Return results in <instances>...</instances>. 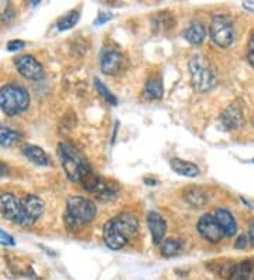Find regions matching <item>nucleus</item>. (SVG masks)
<instances>
[{
	"label": "nucleus",
	"mask_w": 254,
	"mask_h": 280,
	"mask_svg": "<svg viewBox=\"0 0 254 280\" xmlns=\"http://www.w3.org/2000/svg\"><path fill=\"white\" fill-rule=\"evenodd\" d=\"M138 221L133 214L123 212L116 218H112L103 226V241L107 248L119 251L127 242L138 234Z\"/></svg>",
	"instance_id": "nucleus-1"
},
{
	"label": "nucleus",
	"mask_w": 254,
	"mask_h": 280,
	"mask_svg": "<svg viewBox=\"0 0 254 280\" xmlns=\"http://www.w3.org/2000/svg\"><path fill=\"white\" fill-rule=\"evenodd\" d=\"M95 215L96 205L89 198L74 195L67 200V212L64 221L69 231H78L84 224L92 221Z\"/></svg>",
	"instance_id": "nucleus-2"
},
{
	"label": "nucleus",
	"mask_w": 254,
	"mask_h": 280,
	"mask_svg": "<svg viewBox=\"0 0 254 280\" xmlns=\"http://www.w3.org/2000/svg\"><path fill=\"white\" fill-rule=\"evenodd\" d=\"M58 157L67 177L72 183H81L92 171L90 166L82 157V154L69 143L58 145Z\"/></svg>",
	"instance_id": "nucleus-3"
},
{
	"label": "nucleus",
	"mask_w": 254,
	"mask_h": 280,
	"mask_svg": "<svg viewBox=\"0 0 254 280\" xmlns=\"http://www.w3.org/2000/svg\"><path fill=\"white\" fill-rule=\"evenodd\" d=\"M30 105L29 91L18 84H7L0 88V109L7 116H17Z\"/></svg>",
	"instance_id": "nucleus-4"
},
{
	"label": "nucleus",
	"mask_w": 254,
	"mask_h": 280,
	"mask_svg": "<svg viewBox=\"0 0 254 280\" xmlns=\"http://www.w3.org/2000/svg\"><path fill=\"white\" fill-rule=\"evenodd\" d=\"M189 74L195 91L198 92H208L216 85L213 68L201 54H195L189 59Z\"/></svg>",
	"instance_id": "nucleus-5"
},
{
	"label": "nucleus",
	"mask_w": 254,
	"mask_h": 280,
	"mask_svg": "<svg viewBox=\"0 0 254 280\" xmlns=\"http://www.w3.org/2000/svg\"><path fill=\"white\" fill-rule=\"evenodd\" d=\"M209 34L212 41L218 47L227 48L235 41V27L229 16H213L209 26Z\"/></svg>",
	"instance_id": "nucleus-6"
},
{
	"label": "nucleus",
	"mask_w": 254,
	"mask_h": 280,
	"mask_svg": "<svg viewBox=\"0 0 254 280\" xmlns=\"http://www.w3.org/2000/svg\"><path fill=\"white\" fill-rule=\"evenodd\" d=\"M81 184L84 186V188L86 191L92 192L101 201H110V200L116 198L118 191H119L116 183L99 177L93 170L81 181Z\"/></svg>",
	"instance_id": "nucleus-7"
},
{
	"label": "nucleus",
	"mask_w": 254,
	"mask_h": 280,
	"mask_svg": "<svg viewBox=\"0 0 254 280\" xmlns=\"http://www.w3.org/2000/svg\"><path fill=\"white\" fill-rule=\"evenodd\" d=\"M43 212H44V201L34 194H27L20 200V220L17 225L31 226L40 220Z\"/></svg>",
	"instance_id": "nucleus-8"
},
{
	"label": "nucleus",
	"mask_w": 254,
	"mask_h": 280,
	"mask_svg": "<svg viewBox=\"0 0 254 280\" xmlns=\"http://www.w3.org/2000/svg\"><path fill=\"white\" fill-rule=\"evenodd\" d=\"M196 229L199 235L210 243H219L224 236L223 229L212 214H203L198 221Z\"/></svg>",
	"instance_id": "nucleus-9"
},
{
	"label": "nucleus",
	"mask_w": 254,
	"mask_h": 280,
	"mask_svg": "<svg viewBox=\"0 0 254 280\" xmlns=\"http://www.w3.org/2000/svg\"><path fill=\"white\" fill-rule=\"evenodd\" d=\"M16 68L20 73L21 76H24L26 79L30 81H38L44 76V68L43 65L37 61L35 57H33L30 54L26 56H20L15 59Z\"/></svg>",
	"instance_id": "nucleus-10"
},
{
	"label": "nucleus",
	"mask_w": 254,
	"mask_h": 280,
	"mask_svg": "<svg viewBox=\"0 0 254 280\" xmlns=\"http://www.w3.org/2000/svg\"><path fill=\"white\" fill-rule=\"evenodd\" d=\"M0 214L4 220L18 224L20 220V200L12 192H3L0 195Z\"/></svg>",
	"instance_id": "nucleus-11"
},
{
	"label": "nucleus",
	"mask_w": 254,
	"mask_h": 280,
	"mask_svg": "<svg viewBox=\"0 0 254 280\" xmlns=\"http://www.w3.org/2000/svg\"><path fill=\"white\" fill-rule=\"evenodd\" d=\"M147 225H149V229L151 232L152 242L155 245H160L165 239V234H167L165 220L161 217V214H158L155 211H150L147 214Z\"/></svg>",
	"instance_id": "nucleus-12"
},
{
	"label": "nucleus",
	"mask_w": 254,
	"mask_h": 280,
	"mask_svg": "<svg viewBox=\"0 0 254 280\" xmlns=\"http://www.w3.org/2000/svg\"><path fill=\"white\" fill-rule=\"evenodd\" d=\"M220 122L226 131H235L241 126L243 123V109L241 105L237 102L232 103L224 109V112L220 115Z\"/></svg>",
	"instance_id": "nucleus-13"
},
{
	"label": "nucleus",
	"mask_w": 254,
	"mask_h": 280,
	"mask_svg": "<svg viewBox=\"0 0 254 280\" xmlns=\"http://www.w3.org/2000/svg\"><path fill=\"white\" fill-rule=\"evenodd\" d=\"M123 67V54L118 50H106L101 59L102 73L106 75H115Z\"/></svg>",
	"instance_id": "nucleus-14"
},
{
	"label": "nucleus",
	"mask_w": 254,
	"mask_h": 280,
	"mask_svg": "<svg viewBox=\"0 0 254 280\" xmlns=\"http://www.w3.org/2000/svg\"><path fill=\"white\" fill-rule=\"evenodd\" d=\"M215 218L219 222L220 228L223 229L224 236H235L237 232V224L235 217L232 215V212L229 209L224 208H219L215 212Z\"/></svg>",
	"instance_id": "nucleus-15"
},
{
	"label": "nucleus",
	"mask_w": 254,
	"mask_h": 280,
	"mask_svg": "<svg viewBox=\"0 0 254 280\" xmlns=\"http://www.w3.org/2000/svg\"><path fill=\"white\" fill-rule=\"evenodd\" d=\"M21 151L23 154L30 160L31 163L37 164V166H50L51 164V159L50 156L45 153L44 150L35 145H24L21 148Z\"/></svg>",
	"instance_id": "nucleus-16"
},
{
	"label": "nucleus",
	"mask_w": 254,
	"mask_h": 280,
	"mask_svg": "<svg viewBox=\"0 0 254 280\" xmlns=\"http://www.w3.org/2000/svg\"><path fill=\"white\" fill-rule=\"evenodd\" d=\"M143 93L146 99L149 101H160L164 95V85L163 81L158 76H151L146 81V85L143 89Z\"/></svg>",
	"instance_id": "nucleus-17"
},
{
	"label": "nucleus",
	"mask_w": 254,
	"mask_h": 280,
	"mask_svg": "<svg viewBox=\"0 0 254 280\" xmlns=\"http://www.w3.org/2000/svg\"><path fill=\"white\" fill-rule=\"evenodd\" d=\"M169 166H171V168H172L177 174L184 176V177H198L199 173H201L199 167H198L195 163L185 162V160H181V159H171Z\"/></svg>",
	"instance_id": "nucleus-18"
},
{
	"label": "nucleus",
	"mask_w": 254,
	"mask_h": 280,
	"mask_svg": "<svg viewBox=\"0 0 254 280\" xmlns=\"http://www.w3.org/2000/svg\"><path fill=\"white\" fill-rule=\"evenodd\" d=\"M184 37L189 44L199 45L203 43V40L206 37V30H205L203 24L201 21H192L189 24V27L185 30Z\"/></svg>",
	"instance_id": "nucleus-19"
},
{
	"label": "nucleus",
	"mask_w": 254,
	"mask_h": 280,
	"mask_svg": "<svg viewBox=\"0 0 254 280\" xmlns=\"http://www.w3.org/2000/svg\"><path fill=\"white\" fill-rule=\"evenodd\" d=\"M184 198L189 205L195 206V208H202L208 201V195L199 187H191L186 191L184 192Z\"/></svg>",
	"instance_id": "nucleus-20"
},
{
	"label": "nucleus",
	"mask_w": 254,
	"mask_h": 280,
	"mask_svg": "<svg viewBox=\"0 0 254 280\" xmlns=\"http://www.w3.org/2000/svg\"><path fill=\"white\" fill-rule=\"evenodd\" d=\"M184 248V242L178 238H165L164 241L160 243V251L161 255L165 258H172L180 255Z\"/></svg>",
	"instance_id": "nucleus-21"
},
{
	"label": "nucleus",
	"mask_w": 254,
	"mask_h": 280,
	"mask_svg": "<svg viewBox=\"0 0 254 280\" xmlns=\"http://www.w3.org/2000/svg\"><path fill=\"white\" fill-rule=\"evenodd\" d=\"M254 261L252 259H246L243 262H240L237 265H235L233 273L229 278V280H249L252 273H253Z\"/></svg>",
	"instance_id": "nucleus-22"
},
{
	"label": "nucleus",
	"mask_w": 254,
	"mask_h": 280,
	"mask_svg": "<svg viewBox=\"0 0 254 280\" xmlns=\"http://www.w3.org/2000/svg\"><path fill=\"white\" fill-rule=\"evenodd\" d=\"M20 140V133L0 123V146L10 148Z\"/></svg>",
	"instance_id": "nucleus-23"
},
{
	"label": "nucleus",
	"mask_w": 254,
	"mask_h": 280,
	"mask_svg": "<svg viewBox=\"0 0 254 280\" xmlns=\"http://www.w3.org/2000/svg\"><path fill=\"white\" fill-rule=\"evenodd\" d=\"M152 26H154V29L157 30V31H167V30H169L171 27H174V17L169 15L168 12H160V13H157L155 16H152Z\"/></svg>",
	"instance_id": "nucleus-24"
},
{
	"label": "nucleus",
	"mask_w": 254,
	"mask_h": 280,
	"mask_svg": "<svg viewBox=\"0 0 254 280\" xmlns=\"http://www.w3.org/2000/svg\"><path fill=\"white\" fill-rule=\"evenodd\" d=\"M79 12L78 10H71V12H68L65 16H62L60 20H58V23H57V29L60 30V31H65V30H69L74 27L75 24L78 23V20H79Z\"/></svg>",
	"instance_id": "nucleus-25"
},
{
	"label": "nucleus",
	"mask_w": 254,
	"mask_h": 280,
	"mask_svg": "<svg viewBox=\"0 0 254 280\" xmlns=\"http://www.w3.org/2000/svg\"><path fill=\"white\" fill-rule=\"evenodd\" d=\"M95 88H96V91L99 92V95L105 99L106 102L110 103V105H118V98L109 91V88L106 87L105 84L99 79V78H95Z\"/></svg>",
	"instance_id": "nucleus-26"
},
{
	"label": "nucleus",
	"mask_w": 254,
	"mask_h": 280,
	"mask_svg": "<svg viewBox=\"0 0 254 280\" xmlns=\"http://www.w3.org/2000/svg\"><path fill=\"white\" fill-rule=\"evenodd\" d=\"M233 269H235V263L233 262H222V263H219V267H218V273H219V276L220 278H223V279H227L232 276V273H233Z\"/></svg>",
	"instance_id": "nucleus-27"
},
{
	"label": "nucleus",
	"mask_w": 254,
	"mask_h": 280,
	"mask_svg": "<svg viewBox=\"0 0 254 280\" xmlns=\"http://www.w3.org/2000/svg\"><path fill=\"white\" fill-rule=\"evenodd\" d=\"M0 245H3V246H15V238L10 234L4 232L3 229H0Z\"/></svg>",
	"instance_id": "nucleus-28"
},
{
	"label": "nucleus",
	"mask_w": 254,
	"mask_h": 280,
	"mask_svg": "<svg viewBox=\"0 0 254 280\" xmlns=\"http://www.w3.org/2000/svg\"><path fill=\"white\" fill-rule=\"evenodd\" d=\"M113 17H115V16L112 15V13H109V12H101V13L98 15V17H96V20H95V24H96V26L106 24V23L110 21Z\"/></svg>",
	"instance_id": "nucleus-29"
},
{
	"label": "nucleus",
	"mask_w": 254,
	"mask_h": 280,
	"mask_svg": "<svg viewBox=\"0 0 254 280\" xmlns=\"http://www.w3.org/2000/svg\"><path fill=\"white\" fill-rule=\"evenodd\" d=\"M24 45H26V43L21 41V40H12V41L7 43V50H9V51H18V50H21Z\"/></svg>",
	"instance_id": "nucleus-30"
},
{
	"label": "nucleus",
	"mask_w": 254,
	"mask_h": 280,
	"mask_svg": "<svg viewBox=\"0 0 254 280\" xmlns=\"http://www.w3.org/2000/svg\"><path fill=\"white\" fill-rule=\"evenodd\" d=\"M246 245H247V239H246V236L243 235H240L239 238L236 239V242H235V248H236V249H244Z\"/></svg>",
	"instance_id": "nucleus-31"
},
{
	"label": "nucleus",
	"mask_w": 254,
	"mask_h": 280,
	"mask_svg": "<svg viewBox=\"0 0 254 280\" xmlns=\"http://www.w3.org/2000/svg\"><path fill=\"white\" fill-rule=\"evenodd\" d=\"M247 57H249V61H250V64L254 67V36L252 37V40H250V44H249V54H247Z\"/></svg>",
	"instance_id": "nucleus-32"
},
{
	"label": "nucleus",
	"mask_w": 254,
	"mask_h": 280,
	"mask_svg": "<svg viewBox=\"0 0 254 280\" xmlns=\"http://www.w3.org/2000/svg\"><path fill=\"white\" fill-rule=\"evenodd\" d=\"M9 174V166L0 160V177H4Z\"/></svg>",
	"instance_id": "nucleus-33"
},
{
	"label": "nucleus",
	"mask_w": 254,
	"mask_h": 280,
	"mask_svg": "<svg viewBox=\"0 0 254 280\" xmlns=\"http://www.w3.org/2000/svg\"><path fill=\"white\" fill-rule=\"evenodd\" d=\"M243 7L249 12L254 13V1H243Z\"/></svg>",
	"instance_id": "nucleus-34"
},
{
	"label": "nucleus",
	"mask_w": 254,
	"mask_h": 280,
	"mask_svg": "<svg viewBox=\"0 0 254 280\" xmlns=\"http://www.w3.org/2000/svg\"><path fill=\"white\" fill-rule=\"evenodd\" d=\"M249 241L252 242V245L254 246V221L250 224V229H249Z\"/></svg>",
	"instance_id": "nucleus-35"
},
{
	"label": "nucleus",
	"mask_w": 254,
	"mask_h": 280,
	"mask_svg": "<svg viewBox=\"0 0 254 280\" xmlns=\"http://www.w3.org/2000/svg\"><path fill=\"white\" fill-rule=\"evenodd\" d=\"M253 162H254V160H253Z\"/></svg>",
	"instance_id": "nucleus-36"
}]
</instances>
